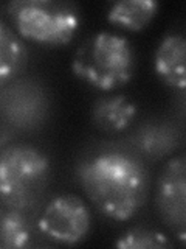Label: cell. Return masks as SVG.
Returning a JSON list of instances; mask_svg holds the SVG:
<instances>
[{
	"mask_svg": "<svg viewBox=\"0 0 186 249\" xmlns=\"http://www.w3.org/2000/svg\"><path fill=\"white\" fill-rule=\"evenodd\" d=\"M46 109V93L34 81L17 78L2 88L3 119L11 126L20 129L37 128L45 119Z\"/></svg>",
	"mask_w": 186,
	"mask_h": 249,
	"instance_id": "52a82bcc",
	"label": "cell"
},
{
	"mask_svg": "<svg viewBox=\"0 0 186 249\" xmlns=\"http://www.w3.org/2000/svg\"><path fill=\"white\" fill-rule=\"evenodd\" d=\"M158 8L155 0H118L108 8L107 20L124 30L140 31L152 22Z\"/></svg>",
	"mask_w": 186,
	"mask_h": 249,
	"instance_id": "8fae6325",
	"label": "cell"
},
{
	"mask_svg": "<svg viewBox=\"0 0 186 249\" xmlns=\"http://www.w3.org/2000/svg\"><path fill=\"white\" fill-rule=\"evenodd\" d=\"M137 115V106L123 93L99 97L92 105L90 117L93 124L107 134H116L129 128Z\"/></svg>",
	"mask_w": 186,
	"mask_h": 249,
	"instance_id": "30bf717a",
	"label": "cell"
},
{
	"mask_svg": "<svg viewBox=\"0 0 186 249\" xmlns=\"http://www.w3.org/2000/svg\"><path fill=\"white\" fill-rule=\"evenodd\" d=\"M50 179V160L28 143H11L0 154V198L2 206L25 210L42 198Z\"/></svg>",
	"mask_w": 186,
	"mask_h": 249,
	"instance_id": "3957f363",
	"label": "cell"
},
{
	"mask_svg": "<svg viewBox=\"0 0 186 249\" xmlns=\"http://www.w3.org/2000/svg\"><path fill=\"white\" fill-rule=\"evenodd\" d=\"M135 54L127 37L112 31H96L78 47L73 73L99 90H115L129 83L134 75Z\"/></svg>",
	"mask_w": 186,
	"mask_h": 249,
	"instance_id": "7a4b0ae2",
	"label": "cell"
},
{
	"mask_svg": "<svg viewBox=\"0 0 186 249\" xmlns=\"http://www.w3.org/2000/svg\"><path fill=\"white\" fill-rule=\"evenodd\" d=\"M37 228L46 238L73 246L87 238L92 213L85 201L73 193H62L48 201L39 216Z\"/></svg>",
	"mask_w": 186,
	"mask_h": 249,
	"instance_id": "5b68a950",
	"label": "cell"
},
{
	"mask_svg": "<svg viewBox=\"0 0 186 249\" xmlns=\"http://www.w3.org/2000/svg\"><path fill=\"white\" fill-rule=\"evenodd\" d=\"M27 66V47L6 22L0 23V86L22 75Z\"/></svg>",
	"mask_w": 186,
	"mask_h": 249,
	"instance_id": "7c38bea8",
	"label": "cell"
},
{
	"mask_svg": "<svg viewBox=\"0 0 186 249\" xmlns=\"http://www.w3.org/2000/svg\"><path fill=\"white\" fill-rule=\"evenodd\" d=\"M8 10L22 37L44 45L68 44L81 23L75 5L54 0H20Z\"/></svg>",
	"mask_w": 186,
	"mask_h": 249,
	"instance_id": "277c9868",
	"label": "cell"
},
{
	"mask_svg": "<svg viewBox=\"0 0 186 249\" xmlns=\"http://www.w3.org/2000/svg\"><path fill=\"white\" fill-rule=\"evenodd\" d=\"M76 178L98 212L115 221L135 216L149 196V171L130 150L103 148L89 154L78 163Z\"/></svg>",
	"mask_w": 186,
	"mask_h": 249,
	"instance_id": "6da1fadb",
	"label": "cell"
},
{
	"mask_svg": "<svg viewBox=\"0 0 186 249\" xmlns=\"http://www.w3.org/2000/svg\"><path fill=\"white\" fill-rule=\"evenodd\" d=\"M115 246L121 249H163L172 246V243L165 233L138 226L124 231L115 241Z\"/></svg>",
	"mask_w": 186,
	"mask_h": 249,
	"instance_id": "5bb4252c",
	"label": "cell"
},
{
	"mask_svg": "<svg viewBox=\"0 0 186 249\" xmlns=\"http://www.w3.org/2000/svg\"><path fill=\"white\" fill-rule=\"evenodd\" d=\"M154 202L168 231L186 245V153L170 158L161 168Z\"/></svg>",
	"mask_w": 186,
	"mask_h": 249,
	"instance_id": "8992f818",
	"label": "cell"
},
{
	"mask_svg": "<svg viewBox=\"0 0 186 249\" xmlns=\"http://www.w3.org/2000/svg\"><path fill=\"white\" fill-rule=\"evenodd\" d=\"M130 143L140 158L157 160L170 154L180 145V132L172 123L149 120L132 132Z\"/></svg>",
	"mask_w": 186,
	"mask_h": 249,
	"instance_id": "ba28073f",
	"label": "cell"
},
{
	"mask_svg": "<svg viewBox=\"0 0 186 249\" xmlns=\"http://www.w3.org/2000/svg\"><path fill=\"white\" fill-rule=\"evenodd\" d=\"M182 107L186 114V89H183V97H182Z\"/></svg>",
	"mask_w": 186,
	"mask_h": 249,
	"instance_id": "9a60e30c",
	"label": "cell"
},
{
	"mask_svg": "<svg viewBox=\"0 0 186 249\" xmlns=\"http://www.w3.org/2000/svg\"><path fill=\"white\" fill-rule=\"evenodd\" d=\"M154 67L169 88L186 89V35L169 33L163 37L154 54Z\"/></svg>",
	"mask_w": 186,
	"mask_h": 249,
	"instance_id": "9c48e42d",
	"label": "cell"
},
{
	"mask_svg": "<svg viewBox=\"0 0 186 249\" xmlns=\"http://www.w3.org/2000/svg\"><path fill=\"white\" fill-rule=\"evenodd\" d=\"M31 240L30 223L22 210L3 207L0 212V246L3 249L27 248Z\"/></svg>",
	"mask_w": 186,
	"mask_h": 249,
	"instance_id": "4fadbf2b",
	"label": "cell"
}]
</instances>
